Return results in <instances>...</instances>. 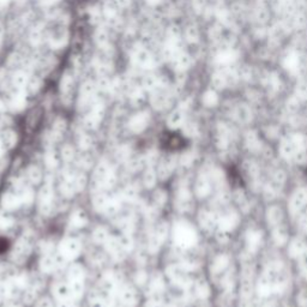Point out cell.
<instances>
[{"label":"cell","mask_w":307,"mask_h":307,"mask_svg":"<svg viewBox=\"0 0 307 307\" xmlns=\"http://www.w3.org/2000/svg\"><path fill=\"white\" fill-rule=\"evenodd\" d=\"M299 149L300 147L297 145L295 141H293V139H285L281 144V154L283 155L284 157H287V159H294V156H295L296 151L299 150Z\"/></svg>","instance_id":"8992f818"},{"label":"cell","mask_w":307,"mask_h":307,"mask_svg":"<svg viewBox=\"0 0 307 307\" xmlns=\"http://www.w3.org/2000/svg\"><path fill=\"white\" fill-rule=\"evenodd\" d=\"M45 83H46V78L44 76H41L38 72L33 74L30 76L28 84H27L26 88V93L28 94L29 97H35L38 96L39 94H41L45 89Z\"/></svg>","instance_id":"7a4b0ae2"},{"label":"cell","mask_w":307,"mask_h":307,"mask_svg":"<svg viewBox=\"0 0 307 307\" xmlns=\"http://www.w3.org/2000/svg\"><path fill=\"white\" fill-rule=\"evenodd\" d=\"M307 204V188H299L291 196L289 202V209L291 214H297L302 211Z\"/></svg>","instance_id":"3957f363"},{"label":"cell","mask_w":307,"mask_h":307,"mask_svg":"<svg viewBox=\"0 0 307 307\" xmlns=\"http://www.w3.org/2000/svg\"><path fill=\"white\" fill-rule=\"evenodd\" d=\"M2 14H3V12H2V10H0V18H2Z\"/></svg>","instance_id":"4fadbf2b"},{"label":"cell","mask_w":307,"mask_h":307,"mask_svg":"<svg viewBox=\"0 0 307 307\" xmlns=\"http://www.w3.org/2000/svg\"><path fill=\"white\" fill-rule=\"evenodd\" d=\"M142 2L148 10H157L160 6H162L165 0H142Z\"/></svg>","instance_id":"8fae6325"},{"label":"cell","mask_w":307,"mask_h":307,"mask_svg":"<svg viewBox=\"0 0 307 307\" xmlns=\"http://www.w3.org/2000/svg\"><path fill=\"white\" fill-rule=\"evenodd\" d=\"M299 224H300V229L302 232H307V211L303 212V214L299 218Z\"/></svg>","instance_id":"7c38bea8"},{"label":"cell","mask_w":307,"mask_h":307,"mask_svg":"<svg viewBox=\"0 0 307 307\" xmlns=\"http://www.w3.org/2000/svg\"><path fill=\"white\" fill-rule=\"evenodd\" d=\"M282 218H283V212L278 206H270L266 211V221L270 226L277 227L281 224Z\"/></svg>","instance_id":"5b68a950"},{"label":"cell","mask_w":307,"mask_h":307,"mask_svg":"<svg viewBox=\"0 0 307 307\" xmlns=\"http://www.w3.org/2000/svg\"><path fill=\"white\" fill-rule=\"evenodd\" d=\"M114 4L118 6V9L124 14H129L133 10L136 0H113Z\"/></svg>","instance_id":"9c48e42d"},{"label":"cell","mask_w":307,"mask_h":307,"mask_svg":"<svg viewBox=\"0 0 307 307\" xmlns=\"http://www.w3.org/2000/svg\"><path fill=\"white\" fill-rule=\"evenodd\" d=\"M84 21H86L87 26L90 29L96 28V27L103 24V12L101 0H96V2H89L84 6Z\"/></svg>","instance_id":"6da1fadb"},{"label":"cell","mask_w":307,"mask_h":307,"mask_svg":"<svg viewBox=\"0 0 307 307\" xmlns=\"http://www.w3.org/2000/svg\"><path fill=\"white\" fill-rule=\"evenodd\" d=\"M273 240L279 246L285 245V242L288 241V230L285 229L284 227H282V224L275 227V230H273Z\"/></svg>","instance_id":"52a82bcc"},{"label":"cell","mask_w":307,"mask_h":307,"mask_svg":"<svg viewBox=\"0 0 307 307\" xmlns=\"http://www.w3.org/2000/svg\"><path fill=\"white\" fill-rule=\"evenodd\" d=\"M297 260H299L300 271H301L303 275H307V248L297 257Z\"/></svg>","instance_id":"30bf717a"},{"label":"cell","mask_w":307,"mask_h":307,"mask_svg":"<svg viewBox=\"0 0 307 307\" xmlns=\"http://www.w3.org/2000/svg\"><path fill=\"white\" fill-rule=\"evenodd\" d=\"M28 71L23 69H18L16 71H12L11 74V89L16 90H26L27 84H28L30 76Z\"/></svg>","instance_id":"277c9868"},{"label":"cell","mask_w":307,"mask_h":307,"mask_svg":"<svg viewBox=\"0 0 307 307\" xmlns=\"http://www.w3.org/2000/svg\"><path fill=\"white\" fill-rule=\"evenodd\" d=\"M288 250H289L290 256L293 257H299L300 254L302 253L303 251L306 250V244L302 241L301 239H294L293 241L289 244V247H288Z\"/></svg>","instance_id":"ba28073f"}]
</instances>
